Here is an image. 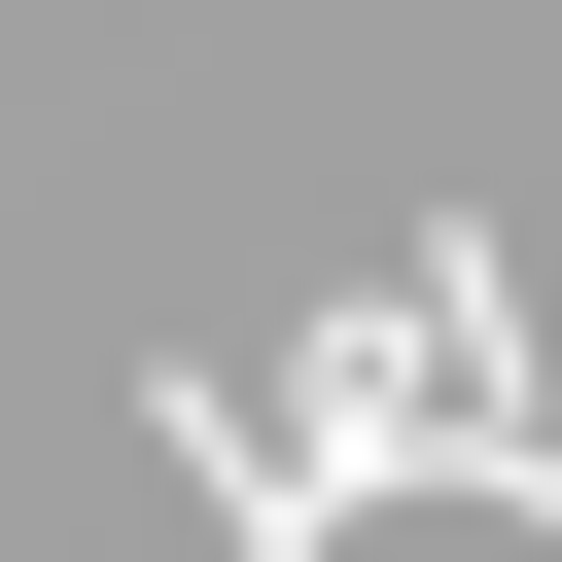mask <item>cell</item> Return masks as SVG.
Returning a JSON list of instances; mask_svg holds the SVG:
<instances>
[{"instance_id": "6da1fadb", "label": "cell", "mask_w": 562, "mask_h": 562, "mask_svg": "<svg viewBox=\"0 0 562 562\" xmlns=\"http://www.w3.org/2000/svg\"><path fill=\"white\" fill-rule=\"evenodd\" d=\"M140 422H176V527H211V562H351V527H316L351 457H316L281 386H140Z\"/></svg>"}]
</instances>
